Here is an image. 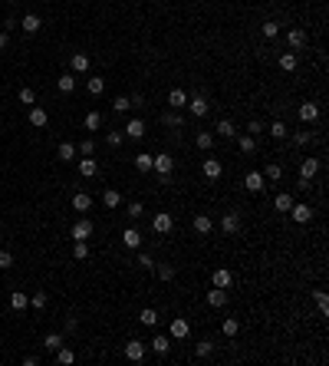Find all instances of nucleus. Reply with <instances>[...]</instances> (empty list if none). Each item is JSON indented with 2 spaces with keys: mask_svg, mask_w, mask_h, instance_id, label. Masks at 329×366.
Instances as JSON below:
<instances>
[{
  "mask_svg": "<svg viewBox=\"0 0 329 366\" xmlns=\"http://www.w3.org/2000/svg\"><path fill=\"white\" fill-rule=\"evenodd\" d=\"M171 168H175V159H171L168 152H161V155H152V172H158V178H161V182H168Z\"/></svg>",
  "mask_w": 329,
  "mask_h": 366,
  "instance_id": "obj_1",
  "label": "nucleus"
},
{
  "mask_svg": "<svg viewBox=\"0 0 329 366\" xmlns=\"http://www.w3.org/2000/svg\"><path fill=\"white\" fill-rule=\"evenodd\" d=\"M244 188H247L250 195L267 191V178H263V172H247V178H244Z\"/></svg>",
  "mask_w": 329,
  "mask_h": 366,
  "instance_id": "obj_2",
  "label": "nucleus"
},
{
  "mask_svg": "<svg viewBox=\"0 0 329 366\" xmlns=\"http://www.w3.org/2000/svg\"><path fill=\"white\" fill-rule=\"evenodd\" d=\"M125 360L129 363H142L145 360V343L142 340H129V343H125Z\"/></svg>",
  "mask_w": 329,
  "mask_h": 366,
  "instance_id": "obj_3",
  "label": "nucleus"
},
{
  "mask_svg": "<svg viewBox=\"0 0 329 366\" xmlns=\"http://www.w3.org/2000/svg\"><path fill=\"white\" fill-rule=\"evenodd\" d=\"M188 333H191L188 320H184V317H175L171 326H168V337H171V340H188Z\"/></svg>",
  "mask_w": 329,
  "mask_h": 366,
  "instance_id": "obj_4",
  "label": "nucleus"
},
{
  "mask_svg": "<svg viewBox=\"0 0 329 366\" xmlns=\"http://www.w3.org/2000/svg\"><path fill=\"white\" fill-rule=\"evenodd\" d=\"M221 231H224V235H237V231H240V215L237 211H227L221 218Z\"/></svg>",
  "mask_w": 329,
  "mask_h": 366,
  "instance_id": "obj_5",
  "label": "nucleus"
},
{
  "mask_svg": "<svg viewBox=\"0 0 329 366\" xmlns=\"http://www.w3.org/2000/svg\"><path fill=\"white\" fill-rule=\"evenodd\" d=\"M171 224H175V221H171V215H168V211H158V215L152 218V228L158 231V235H168V231H171Z\"/></svg>",
  "mask_w": 329,
  "mask_h": 366,
  "instance_id": "obj_6",
  "label": "nucleus"
},
{
  "mask_svg": "<svg viewBox=\"0 0 329 366\" xmlns=\"http://www.w3.org/2000/svg\"><path fill=\"white\" fill-rule=\"evenodd\" d=\"M79 175H83V178H96V175H99V162L92 159V155L79 159Z\"/></svg>",
  "mask_w": 329,
  "mask_h": 366,
  "instance_id": "obj_7",
  "label": "nucleus"
},
{
  "mask_svg": "<svg viewBox=\"0 0 329 366\" xmlns=\"http://www.w3.org/2000/svg\"><path fill=\"white\" fill-rule=\"evenodd\" d=\"M89 235H92V221L89 218H79V221L73 224V241H86Z\"/></svg>",
  "mask_w": 329,
  "mask_h": 366,
  "instance_id": "obj_8",
  "label": "nucleus"
},
{
  "mask_svg": "<svg viewBox=\"0 0 329 366\" xmlns=\"http://www.w3.org/2000/svg\"><path fill=\"white\" fill-rule=\"evenodd\" d=\"M319 172V159H303L300 162V178H306V182H313Z\"/></svg>",
  "mask_w": 329,
  "mask_h": 366,
  "instance_id": "obj_9",
  "label": "nucleus"
},
{
  "mask_svg": "<svg viewBox=\"0 0 329 366\" xmlns=\"http://www.w3.org/2000/svg\"><path fill=\"white\" fill-rule=\"evenodd\" d=\"M125 139H145V122L142 119H132V122H125Z\"/></svg>",
  "mask_w": 329,
  "mask_h": 366,
  "instance_id": "obj_10",
  "label": "nucleus"
},
{
  "mask_svg": "<svg viewBox=\"0 0 329 366\" xmlns=\"http://www.w3.org/2000/svg\"><path fill=\"white\" fill-rule=\"evenodd\" d=\"M122 244L129 247V251H138V244H142V235H138V228H125V231H122Z\"/></svg>",
  "mask_w": 329,
  "mask_h": 366,
  "instance_id": "obj_11",
  "label": "nucleus"
},
{
  "mask_svg": "<svg viewBox=\"0 0 329 366\" xmlns=\"http://www.w3.org/2000/svg\"><path fill=\"white\" fill-rule=\"evenodd\" d=\"M208 99L204 96H194V99H188V112H191V115H198V119H201V115H208Z\"/></svg>",
  "mask_w": 329,
  "mask_h": 366,
  "instance_id": "obj_12",
  "label": "nucleus"
},
{
  "mask_svg": "<svg viewBox=\"0 0 329 366\" xmlns=\"http://www.w3.org/2000/svg\"><path fill=\"white\" fill-rule=\"evenodd\" d=\"M161 126H168V129H181V126H184L181 109H171V112H164V115H161Z\"/></svg>",
  "mask_w": 329,
  "mask_h": 366,
  "instance_id": "obj_13",
  "label": "nucleus"
},
{
  "mask_svg": "<svg viewBox=\"0 0 329 366\" xmlns=\"http://www.w3.org/2000/svg\"><path fill=\"white\" fill-rule=\"evenodd\" d=\"M237 149L244 152V155H250V152H257V139L250 136V132H247V136H244V132H237Z\"/></svg>",
  "mask_w": 329,
  "mask_h": 366,
  "instance_id": "obj_14",
  "label": "nucleus"
},
{
  "mask_svg": "<svg viewBox=\"0 0 329 366\" xmlns=\"http://www.w3.org/2000/svg\"><path fill=\"white\" fill-rule=\"evenodd\" d=\"M221 172H224V168H221V162H217V159H204V178H208V182H217Z\"/></svg>",
  "mask_w": 329,
  "mask_h": 366,
  "instance_id": "obj_15",
  "label": "nucleus"
},
{
  "mask_svg": "<svg viewBox=\"0 0 329 366\" xmlns=\"http://www.w3.org/2000/svg\"><path fill=\"white\" fill-rule=\"evenodd\" d=\"M290 215H293V221L306 224L310 218H313V208H310V205H296V201H293V208H290Z\"/></svg>",
  "mask_w": 329,
  "mask_h": 366,
  "instance_id": "obj_16",
  "label": "nucleus"
},
{
  "mask_svg": "<svg viewBox=\"0 0 329 366\" xmlns=\"http://www.w3.org/2000/svg\"><path fill=\"white\" fill-rule=\"evenodd\" d=\"M211 280H214V287H224V291H227V287L234 284V274H231V271H227V267H217V271H214V277H211Z\"/></svg>",
  "mask_w": 329,
  "mask_h": 366,
  "instance_id": "obj_17",
  "label": "nucleus"
},
{
  "mask_svg": "<svg viewBox=\"0 0 329 366\" xmlns=\"http://www.w3.org/2000/svg\"><path fill=\"white\" fill-rule=\"evenodd\" d=\"M40 27H43V20L36 17V13H27V17L20 20V30H23V33H36Z\"/></svg>",
  "mask_w": 329,
  "mask_h": 366,
  "instance_id": "obj_18",
  "label": "nucleus"
},
{
  "mask_svg": "<svg viewBox=\"0 0 329 366\" xmlns=\"http://www.w3.org/2000/svg\"><path fill=\"white\" fill-rule=\"evenodd\" d=\"M194 231H198V235H211V231H214V221H211L208 215H194Z\"/></svg>",
  "mask_w": 329,
  "mask_h": 366,
  "instance_id": "obj_19",
  "label": "nucleus"
},
{
  "mask_svg": "<svg viewBox=\"0 0 329 366\" xmlns=\"http://www.w3.org/2000/svg\"><path fill=\"white\" fill-rule=\"evenodd\" d=\"M69 69H73V73H86V69H89V56H86V53H73V56H69Z\"/></svg>",
  "mask_w": 329,
  "mask_h": 366,
  "instance_id": "obj_20",
  "label": "nucleus"
},
{
  "mask_svg": "<svg viewBox=\"0 0 329 366\" xmlns=\"http://www.w3.org/2000/svg\"><path fill=\"white\" fill-rule=\"evenodd\" d=\"M46 122H50V115H46V109H40V106H33V109H30V126L43 129Z\"/></svg>",
  "mask_w": 329,
  "mask_h": 366,
  "instance_id": "obj_21",
  "label": "nucleus"
},
{
  "mask_svg": "<svg viewBox=\"0 0 329 366\" xmlns=\"http://www.w3.org/2000/svg\"><path fill=\"white\" fill-rule=\"evenodd\" d=\"M168 106H171V109H184V106H188V92H184V89H171V92H168Z\"/></svg>",
  "mask_w": 329,
  "mask_h": 366,
  "instance_id": "obj_22",
  "label": "nucleus"
},
{
  "mask_svg": "<svg viewBox=\"0 0 329 366\" xmlns=\"http://www.w3.org/2000/svg\"><path fill=\"white\" fill-rule=\"evenodd\" d=\"M300 119H303V122H316V119H319V106H316V103H303V106H300Z\"/></svg>",
  "mask_w": 329,
  "mask_h": 366,
  "instance_id": "obj_23",
  "label": "nucleus"
},
{
  "mask_svg": "<svg viewBox=\"0 0 329 366\" xmlns=\"http://www.w3.org/2000/svg\"><path fill=\"white\" fill-rule=\"evenodd\" d=\"M152 350H155L158 356H164V353L171 350V337H164V333H158V337H152Z\"/></svg>",
  "mask_w": 329,
  "mask_h": 366,
  "instance_id": "obj_24",
  "label": "nucleus"
},
{
  "mask_svg": "<svg viewBox=\"0 0 329 366\" xmlns=\"http://www.w3.org/2000/svg\"><path fill=\"white\" fill-rule=\"evenodd\" d=\"M208 303H211V307H224V303H227V291H224V287L208 291Z\"/></svg>",
  "mask_w": 329,
  "mask_h": 366,
  "instance_id": "obj_25",
  "label": "nucleus"
},
{
  "mask_svg": "<svg viewBox=\"0 0 329 366\" xmlns=\"http://www.w3.org/2000/svg\"><path fill=\"white\" fill-rule=\"evenodd\" d=\"M56 155H59L63 162H73L76 155H79V149H76L73 142H59V149H56Z\"/></svg>",
  "mask_w": 329,
  "mask_h": 366,
  "instance_id": "obj_26",
  "label": "nucleus"
},
{
  "mask_svg": "<svg viewBox=\"0 0 329 366\" xmlns=\"http://www.w3.org/2000/svg\"><path fill=\"white\" fill-rule=\"evenodd\" d=\"M10 307H13V310H20V314H23V310L30 307V297H27V294H23V291H13V294H10Z\"/></svg>",
  "mask_w": 329,
  "mask_h": 366,
  "instance_id": "obj_27",
  "label": "nucleus"
},
{
  "mask_svg": "<svg viewBox=\"0 0 329 366\" xmlns=\"http://www.w3.org/2000/svg\"><path fill=\"white\" fill-rule=\"evenodd\" d=\"M286 43L293 46V50H303V46H306V33H303V30H290V33H286Z\"/></svg>",
  "mask_w": 329,
  "mask_h": 366,
  "instance_id": "obj_28",
  "label": "nucleus"
},
{
  "mask_svg": "<svg viewBox=\"0 0 329 366\" xmlns=\"http://www.w3.org/2000/svg\"><path fill=\"white\" fill-rule=\"evenodd\" d=\"M194 145H198L201 152H211L214 149V136H211V132H198V136H194Z\"/></svg>",
  "mask_w": 329,
  "mask_h": 366,
  "instance_id": "obj_29",
  "label": "nucleus"
},
{
  "mask_svg": "<svg viewBox=\"0 0 329 366\" xmlns=\"http://www.w3.org/2000/svg\"><path fill=\"white\" fill-rule=\"evenodd\" d=\"M273 208H277V211H290V208H293V195H290V191H280L277 198H273Z\"/></svg>",
  "mask_w": 329,
  "mask_h": 366,
  "instance_id": "obj_30",
  "label": "nucleus"
},
{
  "mask_svg": "<svg viewBox=\"0 0 329 366\" xmlns=\"http://www.w3.org/2000/svg\"><path fill=\"white\" fill-rule=\"evenodd\" d=\"M296 66H300V60H296V53H280V69H283V73H293Z\"/></svg>",
  "mask_w": 329,
  "mask_h": 366,
  "instance_id": "obj_31",
  "label": "nucleus"
},
{
  "mask_svg": "<svg viewBox=\"0 0 329 366\" xmlns=\"http://www.w3.org/2000/svg\"><path fill=\"white\" fill-rule=\"evenodd\" d=\"M73 208H76V211H89V208H92V198H89L86 191H76V195H73Z\"/></svg>",
  "mask_w": 329,
  "mask_h": 366,
  "instance_id": "obj_32",
  "label": "nucleus"
},
{
  "mask_svg": "<svg viewBox=\"0 0 329 366\" xmlns=\"http://www.w3.org/2000/svg\"><path fill=\"white\" fill-rule=\"evenodd\" d=\"M217 136H224V139H237V126H234L231 119H221V122H217Z\"/></svg>",
  "mask_w": 329,
  "mask_h": 366,
  "instance_id": "obj_33",
  "label": "nucleus"
},
{
  "mask_svg": "<svg viewBox=\"0 0 329 366\" xmlns=\"http://www.w3.org/2000/svg\"><path fill=\"white\" fill-rule=\"evenodd\" d=\"M102 205H106V208H119V205H122V195L115 191V188H106V191H102Z\"/></svg>",
  "mask_w": 329,
  "mask_h": 366,
  "instance_id": "obj_34",
  "label": "nucleus"
},
{
  "mask_svg": "<svg viewBox=\"0 0 329 366\" xmlns=\"http://www.w3.org/2000/svg\"><path fill=\"white\" fill-rule=\"evenodd\" d=\"M86 129H89V132L102 129V112H96V109H92V112H86Z\"/></svg>",
  "mask_w": 329,
  "mask_h": 366,
  "instance_id": "obj_35",
  "label": "nucleus"
},
{
  "mask_svg": "<svg viewBox=\"0 0 329 366\" xmlns=\"http://www.w3.org/2000/svg\"><path fill=\"white\" fill-rule=\"evenodd\" d=\"M138 323H142V326H155V323H158V314H155V307H145L142 314H138Z\"/></svg>",
  "mask_w": 329,
  "mask_h": 366,
  "instance_id": "obj_36",
  "label": "nucleus"
},
{
  "mask_svg": "<svg viewBox=\"0 0 329 366\" xmlns=\"http://www.w3.org/2000/svg\"><path fill=\"white\" fill-rule=\"evenodd\" d=\"M135 168L138 172H152V152H138L135 155Z\"/></svg>",
  "mask_w": 329,
  "mask_h": 366,
  "instance_id": "obj_37",
  "label": "nucleus"
},
{
  "mask_svg": "<svg viewBox=\"0 0 329 366\" xmlns=\"http://www.w3.org/2000/svg\"><path fill=\"white\" fill-rule=\"evenodd\" d=\"M86 89H89V96H102V92H106V80H99V76H92V80L86 83Z\"/></svg>",
  "mask_w": 329,
  "mask_h": 366,
  "instance_id": "obj_38",
  "label": "nucleus"
},
{
  "mask_svg": "<svg viewBox=\"0 0 329 366\" xmlns=\"http://www.w3.org/2000/svg\"><path fill=\"white\" fill-rule=\"evenodd\" d=\"M56 86H59V92H73V89H76V80H73V73H63L59 80H56Z\"/></svg>",
  "mask_w": 329,
  "mask_h": 366,
  "instance_id": "obj_39",
  "label": "nucleus"
},
{
  "mask_svg": "<svg viewBox=\"0 0 329 366\" xmlns=\"http://www.w3.org/2000/svg\"><path fill=\"white\" fill-rule=\"evenodd\" d=\"M73 360H76V353H73L69 346H59V350H56V363H59V366H69Z\"/></svg>",
  "mask_w": 329,
  "mask_h": 366,
  "instance_id": "obj_40",
  "label": "nucleus"
},
{
  "mask_svg": "<svg viewBox=\"0 0 329 366\" xmlns=\"http://www.w3.org/2000/svg\"><path fill=\"white\" fill-rule=\"evenodd\" d=\"M263 178H270V182H280V178H283V168H280L277 162H270V165L263 168Z\"/></svg>",
  "mask_w": 329,
  "mask_h": 366,
  "instance_id": "obj_41",
  "label": "nucleus"
},
{
  "mask_svg": "<svg viewBox=\"0 0 329 366\" xmlns=\"http://www.w3.org/2000/svg\"><path fill=\"white\" fill-rule=\"evenodd\" d=\"M221 330H224V337H231V340H234V337H237V330H240V323L234 320V317H227V320L221 323Z\"/></svg>",
  "mask_w": 329,
  "mask_h": 366,
  "instance_id": "obj_42",
  "label": "nucleus"
},
{
  "mask_svg": "<svg viewBox=\"0 0 329 366\" xmlns=\"http://www.w3.org/2000/svg\"><path fill=\"white\" fill-rule=\"evenodd\" d=\"M43 346H46V350H50V353H56V350L63 346V337H59V333H46V340H43Z\"/></svg>",
  "mask_w": 329,
  "mask_h": 366,
  "instance_id": "obj_43",
  "label": "nucleus"
},
{
  "mask_svg": "<svg viewBox=\"0 0 329 366\" xmlns=\"http://www.w3.org/2000/svg\"><path fill=\"white\" fill-rule=\"evenodd\" d=\"M260 33L267 36V40H273V36L280 33V23L277 20H263V27H260Z\"/></svg>",
  "mask_w": 329,
  "mask_h": 366,
  "instance_id": "obj_44",
  "label": "nucleus"
},
{
  "mask_svg": "<svg viewBox=\"0 0 329 366\" xmlns=\"http://www.w3.org/2000/svg\"><path fill=\"white\" fill-rule=\"evenodd\" d=\"M270 136H273V139H286V136H290L286 122H283V119H277V122H273V126H270Z\"/></svg>",
  "mask_w": 329,
  "mask_h": 366,
  "instance_id": "obj_45",
  "label": "nucleus"
},
{
  "mask_svg": "<svg viewBox=\"0 0 329 366\" xmlns=\"http://www.w3.org/2000/svg\"><path fill=\"white\" fill-rule=\"evenodd\" d=\"M129 109H132L129 96H115V99H112V112H119V115H122V112H129Z\"/></svg>",
  "mask_w": 329,
  "mask_h": 366,
  "instance_id": "obj_46",
  "label": "nucleus"
},
{
  "mask_svg": "<svg viewBox=\"0 0 329 366\" xmlns=\"http://www.w3.org/2000/svg\"><path fill=\"white\" fill-rule=\"evenodd\" d=\"M125 215H129V218H142L145 205H142V201H129V205H125Z\"/></svg>",
  "mask_w": 329,
  "mask_h": 366,
  "instance_id": "obj_47",
  "label": "nucleus"
},
{
  "mask_svg": "<svg viewBox=\"0 0 329 366\" xmlns=\"http://www.w3.org/2000/svg\"><path fill=\"white\" fill-rule=\"evenodd\" d=\"M73 258H76V261H86V258H89V247H86V241H73Z\"/></svg>",
  "mask_w": 329,
  "mask_h": 366,
  "instance_id": "obj_48",
  "label": "nucleus"
},
{
  "mask_svg": "<svg viewBox=\"0 0 329 366\" xmlns=\"http://www.w3.org/2000/svg\"><path fill=\"white\" fill-rule=\"evenodd\" d=\"M313 300H316V307H319V314H329V297H326V294L323 291H316V294H313Z\"/></svg>",
  "mask_w": 329,
  "mask_h": 366,
  "instance_id": "obj_49",
  "label": "nucleus"
},
{
  "mask_svg": "<svg viewBox=\"0 0 329 366\" xmlns=\"http://www.w3.org/2000/svg\"><path fill=\"white\" fill-rule=\"evenodd\" d=\"M76 149H79V155H96V142H92V139H83Z\"/></svg>",
  "mask_w": 329,
  "mask_h": 366,
  "instance_id": "obj_50",
  "label": "nucleus"
},
{
  "mask_svg": "<svg viewBox=\"0 0 329 366\" xmlns=\"http://www.w3.org/2000/svg\"><path fill=\"white\" fill-rule=\"evenodd\" d=\"M30 307H36V310H43L46 307V291H36L33 297H30Z\"/></svg>",
  "mask_w": 329,
  "mask_h": 366,
  "instance_id": "obj_51",
  "label": "nucleus"
},
{
  "mask_svg": "<svg viewBox=\"0 0 329 366\" xmlns=\"http://www.w3.org/2000/svg\"><path fill=\"white\" fill-rule=\"evenodd\" d=\"M155 271H158V277H161V280H171V277H175V267H171V264H161V267L155 264Z\"/></svg>",
  "mask_w": 329,
  "mask_h": 366,
  "instance_id": "obj_52",
  "label": "nucleus"
},
{
  "mask_svg": "<svg viewBox=\"0 0 329 366\" xmlns=\"http://www.w3.org/2000/svg\"><path fill=\"white\" fill-rule=\"evenodd\" d=\"M211 350H214V343H211V340H201V343L194 346V353H198V356H211Z\"/></svg>",
  "mask_w": 329,
  "mask_h": 366,
  "instance_id": "obj_53",
  "label": "nucleus"
},
{
  "mask_svg": "<svg viewBox=\"0 0 329 366\" xmlns=\"http://www.w3.org/2000/svg\"><path fill=\"white\" fill-rule=\"evenodd\" d=\"M106 142L115 149V145H122V142H125V132H109V136H106Z\"/></svg>",
  "mask_w": 329,
  "mask_h": 366,
  "instance_id": "obj_54",
  "label": "nucleus"
},
{
  "mask_svg": "<svg viewBox=\"0 0 329 366\" xmlns=\"http://www.w3.org/2000/svg\"><path fill=\"white\" fill-rule=\"evenodd\" d=\"M293 142L303 149V145H310V142H313V132H296V136H293Z\"/></svg>",
  "mask_w": 329,
  "mask_h": 366,
  "instance_id": "obj_55",
  "label": "nucleus"
},
{
  "mask_svg": "<svg viewBox=\"0 0 329 366\" xmlns=\"http://www.w3.org/2000/svg\"><path fill=\"white\" fill-rule=\"evenodd\" d=\"M247 132H250V136L257 139V136H260V132H263V122H260V119H250V122H247Z\"/></svg>",
  "mask_w": 329,
  "mask_h": 366,
  "instance_id": "obj_56",
  "label": "nucleus"
},
{
  "mask_svg": "<svg viewBox=\"0 0 329 366\" xmlns=\"http://www.w3.org/2000/svg\"><path fill=\"white\" fill-rule=\"evenodd\" d=\"M138 267H145V271H155V261H152V254H138Z\"/></svg>",
  "mask_w": 329,
  "mask_h": 366,
  "instance_id": "obj_57",
  "label": "nucleus"
},
{
  "mask_svg": "<svg viewBox=\"0 0 329 366\" xmlns=\"http://www.w3.org/2000/svg\"><path fill=\"white\" fill-rule=\"evenodd\" d=\"M33 99H36V96H33V89H27V86L20 89V103H23V106H33Z\"/></svg>",
  "mask_w": 329,
  "mask_h": 366,
  "instance_id": "obj_58",
  "label": "nucleus"
},
{
  "mask_svg": "<svg viewBox=\"0 0 329 366\" xmlns=\"http://www.w3.org/2000/svg\"><path fill=\"white\" fill-rule=\"evenodd\" d=\"M7 267H13V254L10 251H0V271H7Z\"/></svg>",
  "mask_w": 329,
  "mask_h": 366,
  "instance_id": "obj_59",
  "label": "nucleus"
},
{
  "mask_svg": "<svg viewBox=\"0 0 329 366\" xmlns=\"http://www.w3.org/2000/svg\"><path fill=\"white\" fill-rule=\"evenodd\" d=\"M129 103H132V109H138V106H145V96H142V92H135V96H129Z\"/></svg>",
  "mask_w": 329,
  "mask_h": 366,
  "instance_id": "obj_60",
  "label": "nucleus"
},
{
  "mask_svg": "<svg viewBox=\"0 0 329 366\" xmlns=\"http://www.w3.org/2000/svg\"><path fill=\"white\" fill-rule=\"evenodd\" d=\"M7 50V30H0V53Z\"/></svg>",
  "mask_w": 329,
  "mask_h": 366,
  "instance_id": "obj_61",
  "label": "nucleus"
},
{
  "mask_svg": "<svg viewBox=\"0 0 329 366\" xmlns=\"http://www.w3.org/2000/svg\"><path fill=\"white\" fill-rule=\"evenodd\" d=\"M7 4H13V0H7Z\"/></svg>",
  "mask_w": 329,
  "mask_h": 366,
  "instance_id": "obj_62",
  "label": "nucleus"
}]
</instances>
